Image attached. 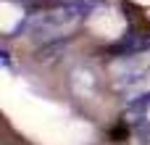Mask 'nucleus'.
<instances>
[{"mask_svg": "<svg viewBox=\"0 0 150 145\" xmlns=\"http://www.w3.org/2000/svg\"><path fill=\"white\" fill-rule=\"evenodd\" d=\"M8 3H13V5H18V8H37L42 0H8Z\"/></svg>", "mask_w": 150, "mask_h": 145, "instance_id": "f03ea898", "label": "nucleus"}, {"mask_svg": "<svg viewBox=\"0 0 150 145\" xmlns=\"http://www.w3.org/2000/svg\"><path fill=\"white\" fill-rule=\"evenodd\" d=\"M124 119L137 124L142 137H150V92L148 95H140L137 100L129 103V108L124 111Z\"/></svg>", "mask_w": 150, "mask_h": 145, "instance_id": "f257e3e1", "label": "nucleus"}]
</instances>
